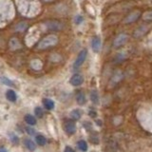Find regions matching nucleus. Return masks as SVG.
<instances>
[{
    "mask_svg": "<svg viewBox=\"0 0 152 152\" xmlns=\"http://www.w3.org/2000/svg\"><path fill=\"white\" fill-rule=\"evenodd\" d=\"M34 114L37 118H43V116H44V111H43V109L40 107H37L34 108Z\"/></svg>",
    "mask_w": 152,
    "mask_h": 152,
    "instance_id": "nucleus-21",
    "label": "nucleus"
},
{
    "mask_svg": "<svg viewBox=\"0 0 152 152\" xmlns=\"http://www.w3.org/2000/svg\"><path fill=\"white\" fill-rule=\"evenodd\" d=\"M0 152H8V150L4 146H0Z\"/></svg>",
    "mask_w": 152,
    "mask_h": 152,
    "instance_id": "nucleus-28",
    "label": "nucleus"
},
{
    "mask_svg": "<svg viewBox=\"0 0 152 152\" xmlns=\"http://www.w3.org/2000/svg\"><path fill=\"white\" fill-rule=\"evenodd\" d=\"M142 19L145 21H152V11H147L142 14Z\"/></svg>",
    "mask_w": 152,
    "mask_h": 152,
    "instance_id": "nucleus-22",
    "label": "nucleus"
},
{
    "mask_svg": "<svg viewBox=\"0 0 152 152\" xmlns=\"http://www.w3.org/2000/svg\"><path fill=\"white\" fill-rule=\"evenodd\" d=\"M123 77H124V74H123V71L121 70H117L115 73L113 74L112 78H111V84L112 85H117L118 83H120L121 81L123 80Z\"/></svg>",
    "mask_w": 152,
    "mask_h": 152,
    "instance_id": "nucleus-8",
    "label": "nucleus"
},
{
    "mask_svg": "<svg viewBox=\"0 0 152 152\" xmlns=\"http://www.w3.org/2000/svg\"><path fill=\"white\" fill-rule=\"evenodd\" d=\"M127 39H128V35L126 33H120V34L117 35L115 39H114L113 47L115 48V49H119V48H121L122 46L126 44Z\"/></svg>",
    "mask_w": 152,
    "mask_h": 152,
    "instance_id": "nucleus-3",
    "label": "nucleus"
},
{
    "mask_svg": "<svg viewBox=\"0 0 152 152\" xmlns=\"http://www.w3.org/2000/svg\"><path fill=\"white\" fill-rule=\"evenodd\" d=\"M24 120H25V122L28 124V125H30V126L36 125V119H35V117L31 115V114H27V115H25V117H24Z\"/></svg>",
    "mask_w": 152,
    "mask_h": 152,
    "instance_id": "nucleus-15",
    "label": "nucleus"
},
{
    "mask_svg": "<svg viewBox=\"0 0 152 152\" xmlns=\"http://www.w3.org/2000/svg\"><path fill=\"white\" fill-rule=\"evenodd\" d=\"M76 102H77L78 104L80 106H84L87 102V98H86V95L84 92L82 91H78L77 94H76Z\"/></svg>",
    "mask_w": 152,
    "mask_h": 152,
    "instance_id": "nucleus-10",
    "label": "nucleus"
},
{
    "mask_svg": "<svg viewBox=\"0 0 152 152\" xmlns=\"http://www.w3.org/2000/svg\"><path fill=\"white\" fill-rule=\"evenodd\" d=\"M88 114H89V116H90V117H92V118H94V117H96V116H97L96 111H94V110H90Z\"/></svg>",
    "mask_w": 152,
    "mask_h": 152,
    "instance_id": "nucleus-27",
    "label": "nucleus"
},
{
    "mask_svg": "<svg viewBox=\"0 0 152 152\" xmlns=\"http://www.w3.org/2000/svg\"><path fill=\"white\" fill-rule=\"evenodd\" d=\"M69 116L73 121H77L81 118V116H82V111H81L80 109H77V108L73 109V110L69 113Z\"/></svg>",
    "mask_w": 152,
    "mask_h": 152,
    "instance_id": "nucleus-13",
    "label": "nucleus"
},
{
    "mask_svg": "<svg viewBox=\"0 0 152 152\" xmlns=\"http://www.w3.org/2000/svg\"><path fill=\"white\" fill-rule=\"evenodd\" d=\"M84 83V77L82 74L80 73H75L70 77L69 79V84L73 87H79Z\"/></svg>",
    "mask_w": 152,
    "mask_h": 152,
    "instance_id": "nucleus-4",
    "label": "nucleus"
},
{
    "mask_svg": "<svg viewBox=\"0 0 152 152\" xmlns=\"http://www.w3.org/2000/svg\"><path fill=\"white\" fill-rule=\"evenodd\" d=\"M24 145H25V146L28 150H31V151H34L35 150V144H34V142L31 141V139H25V140H24Z\"/></svg>",
    "mask_w": 152,
    "mask_h": 152,
    "instance_id": "nucleus-16",
    "label": "nucleus"
},
{
    "mask_svg": "<svg viewBox=\"0 0 152 152\" xmlns=\"http://www.w3.org/2000/svg\"><path fill=\"white\" fill-rule=\"evenodd\" d=\"M87 57H88V50L86 49H84L79 52L78 55H77V58L75 59L74 63H73V69H78L80 66L85 63Z\"/></svg>",
    "mask_w": 152,
    "mask_h": 152,
    "instance_id": "nucleus-2",
    "label": "nucleus"
},
{
    "mask_svg": "<svg viewBox=\"0 0 152 152\" xmlns=\"http://www.w3.org/2000/svg\"><path fill=\"white\" fill-rule=\"evenodd\" d=\"M101 46H102V41L101 38L99 36H94L91 39V49L94 52H98L101 50Z\"/></svg>",
    "mask_w": 152,
    "mask_h": 152,
    "instance_id": "nucleus-6",
    "label": "nucleus"
},
{
    "mask_svg": "<svg viewBox=\"0 0 152 152\" xmlns=\"http://www.w3.org/2000/svg\"><path fill=\"white\" fill-rule=\"evenodd\" d=\"M83 20H84L83 16H81V15H77V16L75 17V24H76V25H80V24L83 22Z\"/></svg>",
    "mask_w": 152,
    "mask_h": 152,
    "instance_id": "nucleus-24",
    "label": "nucleus"
},
{
    "mask_svg": "<svg viewBox=\"0 0 152 152\" xmlns=\"http://www.w3.org/2000/svg\"><path fill=\"white\" fill-rule=\"evenodd\" d=\"M76 124L73 122V120L68 121L65 124V131L68 133L69 135H73L76 132Z\"/></svg>",
    "mask_w": 152,
    "mask_h": 152,
    "instance_id": "nucleus-7",
    "label": "nucleus"
},
{
    "mask_svg": "<svg viewBox=\"0 0 152 152\" xmlns=\"http://www.w3.org/2000/svg\"><path fill=\"white\" fill-rule=\"evenodd\" d=\"M43 104H44V107L48 109V110H52L55 106L54 102L52 101L51 99H48V98L43 99Z\"/></svg>",
    "mask_w": 152,
    "mask_h": 152,
    "instance_id": "nucleus-12",
    "label": "nucleus"
},
{
    "mask_svg": "<svg viewBox=\"0 0 152 152\" xmlns=\"http://www.w3.org/2000/svg\"><path fill=\"white\" fill-rule=\"evenodd\" d=\"M46 26L49 28L50 30H52V31H58L63 28V25H62L60 22H57V21H49L46 23Z\"/></svg>",
    "mask_w": 152,
    "mask_h": 152,
    "instance_id": "nucleus-9",
    "label": "nucleus"
},
{
    "mask_svg": "<svg viewBox=\"0 0 152 152\" xmlns=\"http://www.w3.org/2000/svg\"><path fill=\"white\" fill-rule=\"evenodd\" d=\"M6 98L9 100L10 102H15L17 99V95L13 89H8L6 92Z\"/></svg>",
    "mask_w": 152,
    "mask_h": 152,
    "instance_id": "nucleus-11",
    "label": "nucleus"
},
{
    "mask_svg": "<svg viewBox=\"0 0 152 152\" xmlns=\"http://www.w3.org/2000/svg\"><path fill=\"white\" fill-rule=\"evenodd\" d=\"M35 141H36V144L37 145H39L41 146L43 145H45L47 144V139H46V137L45 136H43V135H37L35 137Z\"/></svg>",
    "mask_w": 152,
    "mask_h": 152,
    "instance_id": "nucleus-18",
    "label": "nucleus"
},
{
    "mask_svg": "<svg viewBox=\"0 0 152 152\" xmlns=\"http://www.w3.org/2000/svg\"><path fill=\"white\" fill-rule=\"evenodd\" d=\"M140 16H141V12L140 11H133L125 18L124 22H125L126 24H132V23L136 22L138 19L140 18Z\"/></svg>",
    "mask_w": 152,
    "mask_h": 152,
    "instance_id": "nucleus-5",
    "label": "nucleus"
},
{
    "mask_svg": "<svg viewBox=\"0 0 152 152\" xmlns=\"http://www.w3.org/2000/svg\"><path fill=\"white\" fill-rule=\"evenodd\" d=\"M90 100H91V102L95 104H99V95L96 90H92V91L90 92Z\"/></svg>",
    "mask_w": 152,
    "mask_h": 152,
    "instance_id": "nucleus-17",
    "label": "nucleus"
},
{
    "mask_svg": "<svg viewBox=\"0 0 152 152\" xmlns=\"http://www.w3.org/2000/svg\"><path fill=\"white\" fill-rule=\"evenodd\" d=\"M126 58V55L125 53H119L117 56H116V61H119V62H121V61H124Z\"/></svg>",
    "mask_w": 152,
    "mask_h": 152,
    "instance_id": "nucleus-23",
    "label": "nucleus"
},
{
    "mask_svg": "<svg viewBox=\"0 0 152 152\" xmlns=\"http://www.w3.org/2000/svg\"><path fill=\"white\" fill-rule=\"evenodd\" d=\"M57 43H58V37L56 35H53V34L47 35L38 43L37 49L38 50H47V49H49V48L55 46Z\"/></svg>",
    "mask_w": 152,
    "mask_h": 152,
    "instance_id": "nucleus-1",
    "label": "nucleus"
},
{
    "mask_svg": "<svg viewBox=\"0 0 152 152\" xmlns=\"http://www.w3.org/2000/svg\"><path fill=\"white\" fill-rule=\"evenodd\" d=\"M64 152H75V151L73 150V148H71L70 146H66Z\"/></svg>",
    "mask_w": 152,
    "mask_h": 152,
    "instance_id": "nucleus-26",
    "label": "nucleus"
},
{
    "mask_svg": "<svg viewBox=\"0 0 152 152\" xmlns=\"http://www.w3.org/2000/svg\"><path fill=\"white\" fill-rule=\"evenodd\" d=\"M146 30H147V28H146L145 26H141V27H139V28H138L137 30L134 31V37L139 38V37H141V36H142V35H145V33Z\"/></svg>",
    "mask_w": 152,
    "mask_h": 152,
    "instance_id": "nucleus-14",
    "label": "nucleus"
},
{
    "mask_svg": "<svg viewBox=\"0 0 152 152\" xmlns=\"http://www.w3.org/2000/svg\"><path fill=\"white\" fill-rule=\"evenodd\" d=\"M26 131H27L28 134H30V135H33L35 133L34 129L31 128V127H26Z\"/></svg>",
    "mask_w": 152,
    "mask_h": 152,
    "instance_id": "nucleus-25",
    "label": "nucleus"
},
{
    "mask_svg": "<svg viewBox=\"0 0 152 152\" xmlns=\"http://www.w3.org/2000/svg\"><path fill=\"white\" fill-rule=\"evenodd\" d=\"M77 146H78V148L81 150V151H83V152H86L88 150V144H87V142L84 141V140H80L78 141L77 142Z\"/></svg>",
    "mask_w": 152,
    "mask_h": 152,
    "instance_id": "nucleus-19",
    "label": "nucleus"
},
{
    "mask_svg": "<svg viewBox=\"0 0 152 152\" xmlns=\"http://www.w3.org/2000/svg\"><path fill=\"white\" fill-rule=\"evenodd\" d=\"M44 1H48V2H49V1H52V0H44Z\"/></svg>",
    "mask_w": 152,
    "mask_h": 152,
    "instance_id": "nucleus-29",
    "label": "nucleus"
},
{
    "mask_svg": "<svg viewBox=\"0 0 152 152\" xmlns=\"http://www.w3.org/2000/svg\"><path fill=\"white\" fill-rule=\"evenodd\" d=\"M0 82H1L3 85L9 86V87H13V86H14L12 81H11L9 78H7V77H0Z\"/></svg>",
    "mask_w": 152,
    "mask_h": 152,
    "instance_id": "nucleus-20",
    "label": "nucleus"
}]
</instances>
